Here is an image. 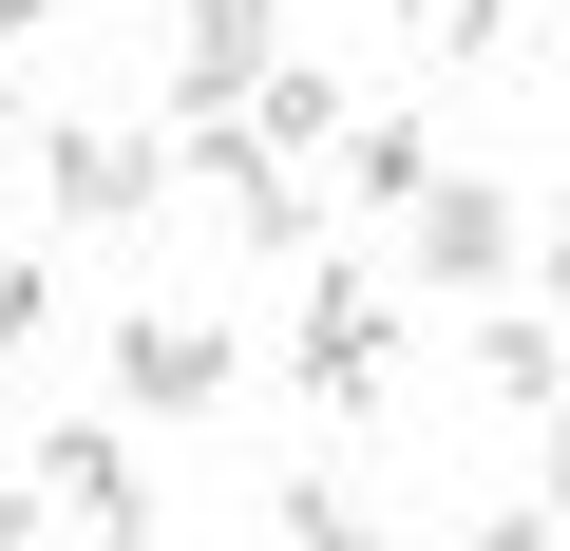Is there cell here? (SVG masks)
<instances>
[{
    "mask_svg": "<svg viewBox=\"0 0 570 551\" xmlns=\"http://www.w3.org/2000/svg\"><path fill=\"white\" fill-rule=\"evenodd\" d=\"M58 324H77V305H58V286H39V266H0V362H39V343H58Z\"/></svg>",
    "mask_w": 570,
    "mask_h": 551,
    "instance_id": "obj_11",
    "label": "cell"
},
{
    "mask_svg": "<svg viewBox=\"0 0 570 551\" xmlns=\"http://www.w3.org/2000/svg\"><path fill=\"white\" fill-rule=\"evenodd\" d=\"M513 247H532V228H513V190H494V171H438V190L400 209V266H419L438 305H494V286H513Z\"/></svg>",
    "mask_w": 570,
    "mask_h": 551,
    "instance_id": "obj_2",
    "label": "cell"
},
{
    "mask_svg": "<svg viewBox=\"0 0 570 551\" xmlns=\"http://www.w3.org/2000/svg\"><path fill=\"white\" fill-rule=\"evenodd\" d=\"M39 39H58V0H0V115H20V77H39Z\"/></svg>",
    "mask_w": 570,
    "mask_h": 551,
    "instance_id": "obj_12",
    "label": "cell"
},
{
    "mask_svg": "<svg viewBox=\"0 0 570 551\" xmlns=\"http://www.w3.org/2000/svg\"><path fill=\"white\" fill-rule=\"evenodd\" d=\"M39 513H58V532H153L134 437H96V419H77V437H39Z\"/></svg>",
    "mask_w": 570,
    "mask_h": 551,
    "instance_id": "obj_6",
    "label": "cell"
},
{
    "mask_svg": "<svg viewBox=\"0 0 570 551\" xmlns=\"http://www.w3.org/2000/svg\"><path fill=\"white\" fill-rule=\"evenodd\" d=\"M285 381H305L324 419H381V381H400V305L362 286V266H324V286H305V324H285Z\"/></svg>",
    "mask_w": 570,
    "mask_h": 551,
    "instance_id": "obj_1",
    "label": "cell"
},
{
    "mask_svg": "<svg viewBox=\"0 0 570 551\" xmlns=\"http://www.w3.org/2000/svg\"><path fill=\"white\" fill-rule=\"evenodd\" d=\"M228 381H247V343H228L209 305H134V324H115V400H134V419H209Z\"/></svg>",
    "mask_w": 570,
    "mask_h": 551,
    "instance_id": "obj_4",
    "label": "cell"
},
{
    "mask_svg": "<svg viewBox=\"0 0 570 551\" xmlns=\"http://www.w3.org/2000/svg\"><path fill=\"white\" fill-rule=\"evenodd\" d=\"M247 134H266V152H343V77L266 58V77H247Z\"/></svg>",
    "mask_w": 570,
    "mask_h": 551,
    "instance_id": "obj_9",
    "label": "cell"
},
{
    "mask_svg": "<svg viewBox=\"0 0 570 551\" xmlns=\"http://www.w3.org/2000/svg\"><path fill=\"white\" fill-rule=\"evenodd\" d=\"M20 532H39V475H0V551H20Z\"/></svg>",
    "mask_w": 570,
    "mask_h": 551,
    "instance_id": "obj_13",
    "label": "cell"
},
{
    "mask_svg": "<svg viewBox=\"0 0 570 551\" xmlns=\"http://www.w3.org/2000/svg\"><path fill=\"white\" fill-rule=\"evenodd\" d=\"M266 58H285V0H171V96L190 115H247Z\"/></svg>",
    "mask_w": 570,
    "mask_h": 551,
    "instance_id": "obj_5",
    "label": "cell"
},
{
    "mask_svg": "<svg viewBox=\"0 0 570 551\" xmlns=\"http://www.w3.org/2000/svg\"><path fill=\"white\" fill-rule=\"evenodd\" d=\"M551 513H570V400H551Z\"/></svg>",
    "mask_w": 570,
    "mask_h": 551,
    "instance_id": "obj_14",
    "label": "cell"
},
{
    "mask_svg": "<svg viewBox=\"0 0 570 551\" xmlns=\"http://www.w3.org/2000/svg\"><path fill=\"white\" fill-rule=\"evenodd\" d=\"M551 305H570V209H551Z\"/></svg>",
    "mask_w": 570,
    "mask_h": 551,
    "instance_id": "obj_15",
    "label": "cell"
},
{
    "mask_svg": "<svg viewBox=\"0 0 570 551\" xmlns=\"http://www.w3.org/2000/svg\"><path fill=\"white\" fill-rule=\"evenodd\" d=\"M456 343H475V400H513V419L570 400V343H551V324H456Z\"/></svg>",
    "mask_w": 570,
    "mask_h": 551,
    "instance_id": "obj_8",
    "label": "cell"
},
{
    "mask_svg": "<svg viewBox=\"0 0 570 551\" xmlns=\"http://www.w3.org/2000/svg\"><path fill=\"white\" fill-rule=\"evenodd\" d=\"M39 190H58V228H153V209H171V152L115 134V115H58V134H39Z\"/></svg>",
    "mask_w": 570,
    "mask_h": 551,
    "instance_id": "obj_3",
    "label": "cell"
},
{
    "mask_svg": "<svg viewBox=\"0 0 570 551\" xmlns=\"http://www.w3.org/2000/svg\"><path fill=\"white\" fill-rule=\"evenodd\" d=\"M419 190H438V134H419V115H343V209H381V228H400Z\"/></svg>",
    "mask_w": 570,
    "mask_h": 551,
    "instance_id": "obj_7",
    "label": "cell"
},
{
    "mask_svg": "<svg viewBox=\"0 0 570 551\" xmlns=\"http://www.w3.org/2000/svg\"><path fill=\"white\" fill-rule=\"evenodd\" d=\"M400 20H419V58H438V77H475V58H513V0H400Z\"/></svg>",
    "mask_w": 570,
    "mask_h": 551,
    "instance_id": "obj_10",
    "label": "cell"
}]
</instances>
